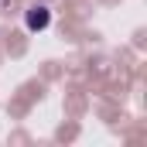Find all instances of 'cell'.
Returning <instances> with one entry per match:
<instances>
[{
  "label": "cell",
  "mask_w": 147,
  "mask_h": 147,
  "mask_svg": "<svg viewBox=\"0 0 147 147\" xmlns=\"http://www.w3.org/2000/svg\"><path fill=\"white\" fill-rule=\"evenodd\" d=\"M24 24H28V31H45V28L51 24V10H48L45 3L28 7V14H24Z\"/></svg>",
  "instance_id": "obj_1"
}]
</instances>
